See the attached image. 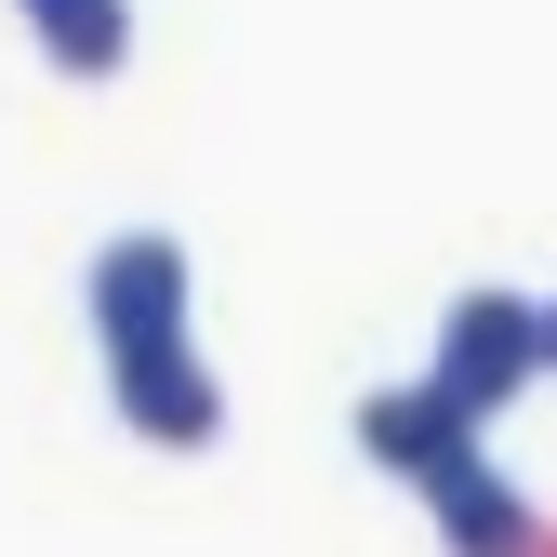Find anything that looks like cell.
<instances>
[{
    "instance_id": "obj_1",
    "label": "cell",
    "mask_w": 557,
    "mask_h": 557,
    "mask_svg": "<svg viewBox=\"0 0 557 557\" xmlns=\"http://www.w3.org/2000/svg\"><path fill=\"white\" fill-rule=\"evenodd\" d=\"M425 372H451L478 411H505L531 372H557L544 359V293H505V278H465V293L438 306V359Z\"/></svg>"
},
{
    "instance_id": "obj_2",
    "label": "cell",
    "mask_w": 557,
    "mask_h": 557,
    "mask_svg": "<svg viewBox=\"0 0 557 557\" xmlns=\"http://www.w3.org/2000/svg\"><path fill=\"white\" fill-rule=\"evenodd\" d=\"M186 293H199V265H186L173 226H120V239H94V265H81V306H94L107 345H173V332H186Z\"/></svg>"
},
{
    "instance_id": "obj_3",
    "label": "cell",
    "mask_w": 557,
    "mask_h": 557,
    "mask_svg": "<svg viewBox=\"0 0 557 557\" xmlns=\"http://www.w3.org/2000/svg\"><path fill=\"white\" fill-rule=\"evenodd\" d=\"M107 398H120V425L160 438V451H213L226 438V385H213V359H199V332H173V345H107Z\"/></svg>"
},
{
    "instance_id": "obj_4",
    "label": "cell",
    "mask_w": 557,
    "mask_h": 557,
    "mask_svg": "<svg viewBox=\"0 0 557 557\" xmlns=\"http://www.w3.org/2000/svg\"><path fill=\"white\" fill-rule=\"evenodd\" d=\"M478 425H492V411H478L451 372H398V385H372V398H359V451H372V465H398L411 492H425V478H451V465L478 451Z\"/></svg>"
},
{
    "instance_id": "obj_5",
    "label": "cell",
    "mask_w": 557,
    "mask_h": 557,
    "mask_svg": "<svg viewBox=\"0 0 557 557\" xmlns=\"http://www.w3.org/2000/svg\"><path fill=\"white\" fill-rule=\"evenodd\" d=\"M425 505H438V544L451 557H544V505L518 492L492 451H465L451 478H425Z\"/></svg>"
},
{
    "instance_id": "obj_6",
    "label": "cell",
    "mask_w": 557,
    "mask_h": 557,
    "mask_svg": "<svg viewBox=\"0 0 557 557\" xmlns=\"http://www.w3.org/2000/svg\"><path fill=\"white\" fill-rule=\"evenodd\" d=\"M14 14L40 27V53L66 81H120L133 66V0H14Z\"/></svg>"
},
{
    "instance_id": "obj_7",
    "label": "cell",
    "mask_w": 557,
    "mask_h": 557,
    "mask_svg": "<svg viewBox=\"0 0 557 557\" xmlns=\"http://www.w3.org/2000/svg\"><path fill=\"white\" fill-rule=\"evenodd\" d=\"M544 359H557V293H544Z\"/></svg>"
},
{
    "instance_id": "obj_8",
    "label": "cell",
    "mask_w": 557,
    "mask_h": 557,
    "mask_svg": "<svg viewBox=\"0 0 557 557\" xmlns=\"http://www.w3.org/2000/svg\"><path fill=\"white\" fill-rule=\"evenodd\" d=\"M544 557H557V531H544Z\"/></svg>"
}]
</instances>
